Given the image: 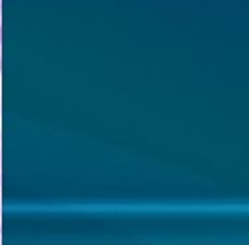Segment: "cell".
<instances>
[]
</instances>
